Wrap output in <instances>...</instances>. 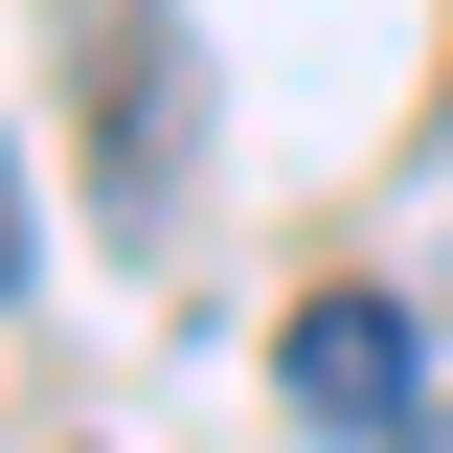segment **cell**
<instances>
[{
  "label": "cell",
  "instance_id": "obj_3",
  "mask_svg": "<svg viewBox=\"0 0 453 453\" xmlns=\"http://www.w3.org/2000/svg\"><path fill=\"white\" fill-rule=\"evenodd\" d=\"M386 453H453V431H386Z\"/></svg>",
  "mask_w": 453,
  "mask_h": 453
},
{
  "label": "cell",
  "instance_id": "obj_2",
  "mask_svg": "<svg viewBox=\"0 0 453 453\" xmlns=\"http://www.w3.org/2000/svg\"><path fill=\"white\" fill-rule=\"evenodd\" d=\"M0 295H23V159H0Z\"/></svg>",
  "mask_w": 453,
  "mask_h": 453
},
{
  "label": "cell",
  "instance_id": "obj_1",
  "mask_svg": "<svg viewBox=\"0 0 453 453\" xmlns=\"http://www.w3.org/2000/svg\"><path fill=\"white\" fill-rule=\"evenodd\" d=\"M273 386L318 408L340 453H386L408 408H431V318H408V295H363V273H340V295H295V340H273Z\"/></svg>",
  "mask_w": 453,
  "mask_h": 453
}]
</instances>
